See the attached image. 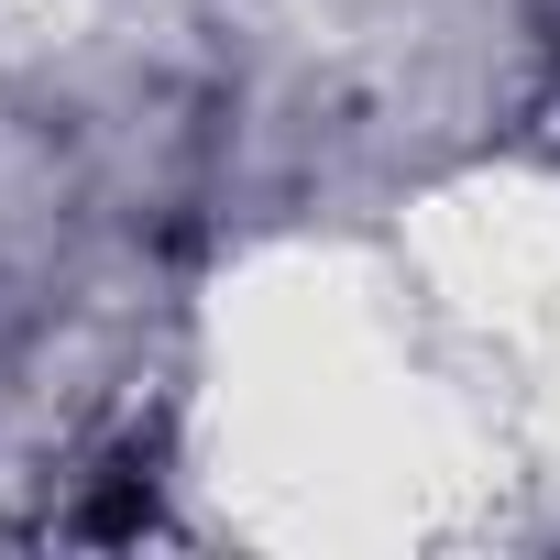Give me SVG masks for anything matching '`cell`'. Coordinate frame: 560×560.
<instances>
[{"label": "cell", "mask_w": 560, "mask_h": 560, "mask_svg": "<svg viewBox=\"0 0 560 560\" xmlns=\"http://www.w3.org/2000/svg\"><path fill=\"white\" fill-rule=\"evenodd\" d=\"M538 132H549V154H560V89H549V100H538Z\"/></svg>", "instance_id": "cell-1"}]
</instances>
